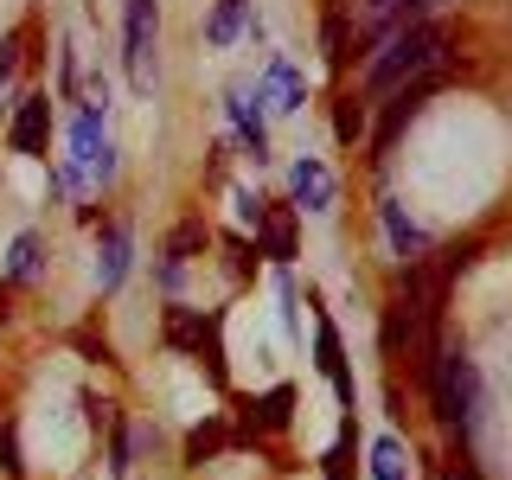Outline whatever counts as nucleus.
Segmentation results:
<instances>
[{"label": "nucleus", "mask_w": 512, "mask_h": 480, "mask_svg": "<svg viewBox=\"0 0 512 480\" xmlns=\"http://www.w3.org/2000/svg\"><path fill=\"white\" fill-rule=\"evenodd\" d=\"M231 205H237V224H244V231H256V224L269 218V199L250 192V186H231Z\"/></svg>", "instance_id": "nucleus-30"}, {"label": "nucleus", "mask_w": 512, "mask_h": 480, "mask_svg": "<svg viewBox=\"0 0 512 480\" xmlns=\"http://www.w3.org/2000/svg\"><path fill=\"white\" fill-rule=\"evenodd\" d=\"M71 346L84 352V359H96V365H116V352H109V340H96V333H71Z\"/></svg>", "instance_id": "nucleus-32"}, {"label": "nucleus", "mask_w": 512, "mask_h": 480, "mask_svg": "<svg viewBox=\"0 0 512 480\" xmlns=\"http://www.w3.org/2000/svg\"><path fill=\"white\" fill-rule=\"evenodd\" d=\"M218 250H224V269H231L237 282L256 276V237H244V231H218Z\"/></svg>", "instance_id": "nucleus-25"}, {"label": "nucleus", "mask_w": 512, "mask_h": 480, "mask_svg": "<svg viewBox=\"0 0 512 480\" xmlns=\"http://www.w3.org/2000/svg\"><path fill=\"white\" fill-rule=\"evenodd\" d=\"M0 468H7L13 480L26 474V455H20V423H13V416H0Z\"/></svg>", "instance_id": "nucleus-29"}, {"label": "nucleus", "mask_w": 512, "mask_h": 480, "mask_svg": "<svg viewBox=\"0 0 512 480\" xmlns=\"http://www.w3.org/2000/svg\"><path fill=\"white\" fill-rule=\"evenodd\" d=\"M64 141H71V167L84 173V180L109 186L116 180V141H109V103H77L71 109V128H64Z\"/></svg>", "instance_id": "nucleus-3"}, {"label": "nucleus", "mask_w": 512, "mask_h": 480, "mask_svg": "<svg viewBox=\"0 0 512 480\" xmlns=\"http://www.w3.org/2000/svg\"><path fill=\"white\" fill-rule=\"evenodd\" d=\"M32 32H39V20H26V26H13L7 39H0V90L20 77V64H26V45H32ZM0 109H13L7 96H0Z\"/></svg>", "instance_id": "nucleus-23"}, {"label": "nucleus", "mask_w": 512, "mask_h": 480, "mask_svg": "<svg viewBox=\"0 0 512 480\" xmlns=\"http://www.w3.org/2000/svg\"><path fill=\"white\" fill-rule=\"evenodd\" d=\"M378 218H384V237H391V250H397V263H404V256H423L429 250V237H423V224H416L404 205L391 199V192H384L378 199Z\"/></svg>", "instance_id": "nucleus-18"}, {"label": "nucleus", "mask_w": 512, "mask_h": 480, "mask_svg": "<svg viewBox=\"0 0 512 480\" xmlns=\"http://www.w3.org/2000/svg\"><path fill=\"white\" fill-rule=\"evenodd\" d=\"M320 45H327V71H346L352 52H359V39H352V20H346V7L333 0L327 7V20H320Z\"/></svg>", "instance_id": "nucleus-21"}, {"label": "nucleus", "mask_w": 512, "mask_h": 480, "mask_svg": "<svg viewBox=\"0 0 512 480\" xmlns=\"http://www.w3.org/2000/svg\"><path fill=\"white\" fill-rule=\"evenodd\" d=\"M212 244H218V231H212L199 212H192V218H180V224L167 231V250H160V256H173V263H192V256H205Z\"/></svg>", "instance_id": "nucleus-20"}, {"label": "nucleus", "mask_w": 512, "mask_h": 480, "mask_svg": "<svg viewBox=\"0 0 512 480\" xmlns=\"http://www.w3.org/2000/svg\"><path fill=\"white\" fill-rule=\"evenodd\" d=\"M436 90H448V71L436 64V71H423V77H410V84H397L391 90V103H384V116L372 122V135H365V148H372V167H384V154L397 148V135H404V128L423 116V103Z\"/></svg>", "instance_id": "nucleus-5"}, {"label": "nucleus", "mask_w": 512, "mask_h": 480, "mask_svg": "<svg viewBox=\"0 0 512 480\" xmlns=\"http://www.w3.org/2000/svg\"><path fill=\"white\" fill-rule=\"evenodd\" d=\"M314 372L327 378V384H333V397H340V404L352 410V397H359V391H352V365H346V340H340V327H333L327 314L314 320Z\"/></svg>", "instance_id": "nucleus-10"}, {"label": "nucleus", "mask_w": 512, "mask_h": 480, "mask_svg": "<svg viewBox=\"0 0 512 480\" xmlns=\"http://www.w3.org/2000/svg\"><path fill=\"white\" fill-rule=\"evenodd\" d=\"M372 480H410V455L397 436H378L372 442Z\"/></svg>", "instance_id": "nucleus-26"}, {"label": "nucleus", "mask_w": 512, "mask_h": 480, "mask_svg": "<svg viewBox=\"0 0 512 480\" xmlns=\"http://www.w3.org/2000/svg\"><path fill=\"white\" fill-rule=\"evenodd\" d=\"M423 384H429V410H436L442 436L455 442V448H474L480 429H487V384H480L474 359H468L461 346H448L442 333H429Z\"/></svg>", "instance_id": "nucleus-1"}, {"label": "nucleus", "mask_w": 512, "mask_h": 480, "mask_svg": "<svg viewBox=\"0 0 512 480\" xmlns=\"http://www.w3.org/2000/svg\"><path fill=\"white\" fill-rule=\"evenodd\" d=\"M45 141H52V96H45V90H26L20 103H13L7 148L13 154H45Z\"/></svg>", "instance_id": "nucleus-9"}, {"label": "nucleus", "mask_w": 512, "mask_h": 480, "mask_svg": "<svg viewBox=\"0 0 512 480\" xmlns=\"http://www.w3.org/2000/svg\"><path fill=\"white\" fill-rule=\"evenodd\" d=\"M224 116H231L244 154L256 160V167H269V122H263V103H256L250 84H231V90H224Z\"/></svg>", "instance_id": "nucleus-8"}, {"label": "nucleus", "mask_w": 512, "mask_h": 480, "mask_svg": "<svg viewBox=\"0 0 512 480\" xmlns=\"http://www.w3.org/2000/svg\"><path fill=\"white\" fill-rule=\"evenodd\" d=\"M244 20H250V0H218L212 20H205V39H212V45H231L237 32H244Z\"/></svg>", "instance_id": "nucleus-24"}, {"label": "nucleus", "mask_w": 512, "mask_h": 480, "mask_svg": "<svg viewBox=\"0 0 512 480\" xmlns=\"http://www.w3.org/2000/svg\"><path fill=\"white\" fill-rule=\"evenodd\" d=\"M154 282H160V295H167V301H180V282H186V263H173V256H160V263H154Z\"/></svg>", "instance_id": "nucleus-31"}, {"label": "nucleus", "mask_w": 512, "mask_h": 480, "mask_svg": "<svg viewBox=\"0 0 512 480\" xmlns=\"http://www.w3.org/2000/svg\"><path fill=\"white\" fill-rule=\"evenodd\" d=\"M250 237H256V256H269L276 269L295 263V212H276V205H269V218L256 224Z\"/></svg>", "instance_id": "nucleus-19"}, {"label": "nucleus", "mask_w": 512, "mask_h": 480, "mask_svg": "<svg viewBox=\"0 0 512 480\" xmlns=\"http://www.w3.org/2000/svg\"><path fill=\"white\" fill-rule=\"evenodd\" d=\"M128 269H135V231H128V224H103V244H96V288L116 295L128 282Z\"/></svg>", "instance_id": "nucleus-12"}, {"label": "nucleus", "mask_w": 512, "mask_h": 480, "mask_svg": "<svg viewBox=\"0 0 512 480\" xmlns=\"http://www.w3.org/2000/svg\"><path fill=\"white\" fill-rule=\"evenodd\" d=\"M256 103H269L276 116H301V109H308V77L288 58H269L263 77H256Z\"/></svg>", "instance_id": "nucleus-11"}, {"label": "nucleus", "mask_w": 512, "mask_h": 480, "mask_svg": "<svg viewBox=\"0 0 512 480\" xmlns=\"http://www.w3.org/2000/svg\"><path fill=\"white\" fill-rule=\"evenodd\" d=\"M352 423H340V436H333V448L320 455V480H352Z\"/></svg>", "instance_id": "nucleus-28"}, {"label": "nucleus", "mask_w": 512, "mask_h": 480, "mask_svg": "<svg viewBox=\"0 0 512 480\" xmlns=\"http://www.w3.org/2000/svg\"><path fill=\"white\" fill-rule=\"evenodd\" d=\"M333 199H340V180H333V167H327L320 154H295V167H288V212L327 218Z\"/></svg>", "instance_id": "nucleus-7"}, {"label": "nucleus", "mask_w": 512, "mask_h": 480, "mask_svg": "<svg viewBox=\"0 0 512 480\" xmlns=\"http://www.w3.org/2000/svg\"><path fill=\"white\" fill-rule=\"evenodd\" d=\"M205 333V308H186V301H167V314H160V340L173 352H192V340Z\"/></svg>", "instance_id": "nucleus-22"}, {"label": "nucleus", "mask_w": 512, "mask_h": 480, "mask_svg": "<svg viewBox=\"0 0 512 480\" xmlns=\"http://www.w3.org/2000/svg\"><path fill=\"white\" fill-rule=\"evenodd\" d=\"M122 71L141 96L160 77V0H128L122 7Z\"/></svg>", "instance_id": "nucleus-4"}, {"label": "nucleus", "mask_w": 512, "mask_h": 480, "mask_svg": "<svg viewBox=\"0 0 512 480\" xmlns=\"http://www.w3.org/2000/svg\"><path fill=\"white\" fill-rule=\"evenodd\" d=\"M45 276V244H39V231H20L7 244V269H0V288H32Z\"/></svg>", "instance_id": "nucleus-17"}, {"label": "nucleus", "mask_w": 512, "mask_h": 480, "mask_svg": "<svg viewBox=\"0 0 512 480\" xmlns=\"http://www.w3.org/2000/svg\"><path fill=\"white\" fill-rule=\"evenodd\" d=\"M416 340H429L423 314H416L410 301H404V295H397V288H391V295H384V320H378V346L391 352V359H404V352H410Z\"/></svg>", "instance_id": "nucleus-13"}, {"label": "nucleus", "mask_w": 512, "mask_h": 480, "mask_svg": "<svg viewBox=\"0 0 512 480\" xmlns=\"http://www.w3.org/2000/svg\"><path fill=\"white\" fill-rule=\"evenodd\" d=\"M295 404H301L295 384H269L263 397H244L231 416V448H256L263 436H288L295 429Z\"/></svg>", "instance_id": "nucleus-6"}, {"label": "nucleus", "mask_w": 512, "mask_h": 480, "mask_svg": "<svg viewBox=\"0 0 512 480\" xmlns=\"http://www.w3.org/2000/svg\"><path fill=\"white\" fill-rule=\"evenodd\" d=\"M192 359H199L205 378H212V391H231V352H224V314L218 308L205 314V333L192 340Z\"/></svg>", "instance_id": "nucleus-14"}, {"label": "nucleus", "mask_w": 512, "mask_h": 480, "mask_svg": "<svg viewBox=\"0 0 512 480\" xmlns=\"http://www.w3.org/2000/svg\"><path fill=\"white\" fill-rule=\"evenodd\" d=\"M448 45H455V32H448V20H410V26H397L391 39L372 52V64H365V96H384V90H397V84H410V77H423V71H436V64L448 58Z\"/></svg>", "instance_id": "nucleus-2"}, {"label": "nucleus", "mask_w": 512, "mask_h": 480, "mask_svg": "<svg viewBox=\"0 0 512 480\" xmlns=\"http://www.w3.org/2000/svg\"><path fill=\"white\" fill-rule=\"evenodd\" d=\"M423 474L429 480H487L480 461H474V448H455V455H442V461H423Z\"/></svg>", "instance_id": "nucleus-27"}, {"label": "nucleus", "mask_w": 512, "mask_h": 480, "mask_svg": "<svg viewBox=\"0 0 512 480\" xmlns=\"http://www.w3.org/2000/svg\"><path fill=\"white\" fill-rule=\"evenodd\" d=\"M365 135H372V96H365V90H340V96H333V141H340V148H359Z\"/></svg>", "instance_id": "nucleus-16"}, {"label": "nucleus", "mask_w": 512, "mask_h": 480, "mask_svg": "<svg viewBox=\"0 0 512 480\" xmlns=\"http://www.w3.org/2000/svg\"><path fill=\"white\" fill-rule=\"evenodd\" d=\"M224 448H231V416H224V410H212L205 423H192V429H186V442H180V461H186V468H205V461H212V455H224Z\"/></svg>", "instance_id": "nucleus-15"}, {"label": "nucleus", "mask_w": 512, "mask_h": 480, "mask_svg": "<svg viewBox=\"0 0 512 480\" xmlns=\"http://www.w3.org/2000/svg\"><path fill=\"white\" fill-rule=\"evenodd\" d=\"M64 103H77V58H71V45H64Z\"/></svg>", "instance_id": "nucleus-33"}]
</instances>
